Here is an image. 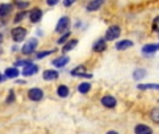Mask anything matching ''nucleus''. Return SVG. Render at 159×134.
I'll use <instances>...</instances> for the list:
<instances>
[{"label":"nucleus","instance_id":"obj_10","mask_svg":"<svg viewBox=\"0 0 159 134\" xmlns=\"http://www.w3.org/2000/svg\"><path fill=\"white\" fill-rule=\"evenodd\" d=\"M102 104L105 107L114 108V107L116 105V100L113 96L107 95V96L102 97Z\"/></svg>","mask_w":159,"mask_h":134},{"label":"nucleus","instance_id":"obj_13","mask_svg":"<svg viewBox=\"0 0 159 134\" xmlns=\"http://www.w3.org/2000/svg\"><path fill=\"white\" fill-rule=\"evenodd\" d=\"M107 45L104 39H99L97 42H95V44L93 45V50L95 52H102L106 49Z\"/></svg>","mask_w":159,"mask_h":134},{"label":"nucleus","instance_id":"obj_29","mask_svg":"<svg viewBox=\"0 0 159 134\" xmlns=\"http://www.w3.org/2000/svg\"><path fill=\"white\" fill-rule=\"evenodd\" d=\"M15 4L19 8H25L29 6V2H26V1H16Z\"/></svg>","mask_w":159,"mask_h":134},{"label":"nucleus","instance_id":"obj_21","mask_svg":"<svg viewBox=\"0 0 159 134\" xmlns=\"http://www.w3.org/2000/svg\"><path fill=\"white\" fill-rule=\"evenodd\" d=\"M5 75L8 78H14L19 76V70L17 68H7L5 71Z\"/></svg>","mask_w":159,"mask_h":134},{"label":"nucleus","instance_id":"obj_6","mask_svg":"<svg viewBox=\"0 0 159 134\" xmlns=\"http://www.w3.org/2000/svg\"><path fill=\"white\" fill-rule=\"evenodd\" d=\"M28 97H29V99H31L32 101H34V102L40 101L43 98V91L37 88L31 89L28 91Z\"/></svg>","mask_w":159,"mask_h":134},{"label":"nucleus","instance_id":"obj_17","mask_svg":"<svg viewBox=\"0 0 159 134\" xmlns=\"http://www.w3.org/2000/svg\"><path fill=\"white\" fill-rule=\"evenodd\" d=\"M77 43H78V40H77V39H72V40L68 41V42L63 46V48L61 49V52H62V53H66V52L72 50L73 49H75V48L76 47Z\"/></svg>","mask_w":159,"mask_h":134},{"label":"nucleus","instance_id":"obj_33","mask_svg":"<svg viewBox=\"0 0 159 134\" xmlns=\"http://www.w3.org/2000/svg\"><path fill=\"white\" fill-rule=\"evenodd\" d=\"M59 1L60 0H47V4L48 5V6H55V5H57L58 3H59Z\"/></svg>","mask_w":159,"mask_h":134},{"label":"nucleus","instance_id":"obj_30","mask_svg":"<svg viewBox=\"0 0 159 134\" xmlns=\"http://www.w3.org/2000/svg\"><path fill=\"white\" fill-rule=\"evenodd\" d=\"M70 35H71V33H70V32L65 33V34H64V35H62V36L58 40V41H57V43H58V44H62V43H64Z\"/></svg>","mask_w":159,"mask_h":134},{"label":"nucleus","instance_id":"obj_2","mask_svg":"<svg viewBox=\"0 0 159 134\" xmlns=\"http://www.w3.org/2000/svg\"><path fill=\"white\" fill-rule=\"evenodd\" d=\"M38 45V40L34 37L30 38L28 41H26V43L22 46L21 48V52L25 55L31 54L34 51V49H36Z\"/></svg>","mask_w":159,"mask_h":134},{"label":"nucleus","instance_id":"obj_27","mask_svg":"<svg viewBox=\"0 0 159 134\" xmlns=\"http://www.w3.org/2000/svg\"><path fill=\"white\" fill-rule=\"evenodd\" d=\"M152 30L154 32H157L159 33V16L156 17L153 21V23H152Z\"/></svg>","mask_w":159,"mask_h":134},{"label":"nucleus","instance_id":"obj_31","mask_svg":"<svg viewBox=\"0 0 159 134\" xmlns=\"http://www.w3.org/2000/svg\"><path fill=\"white\" fill-rule=\"evenodd\" d=\"M14 101H15V94H14L13 90H10L9 91V94H8V96L7 98V104H10V103H12Z\"/></svg>","mask_w":159,"mask_h":134},{"label":"nucleus","instance_id":"obj_16","mask_svg":"<svg viewBox=\"0 0 159 134\" xmlns=\"http://www.w3.org/2000/svg\"><path fill=\"white\" fill-rule=\"evenodd\" d=\"M135 133L136 134H153V130L143 124L137 125L135 128Z\"/></svg>","mask_w":159,"mask_h":134},{"label":"nucleus","instance_id":"obj_20","mask_svg":"<svg viewBox=\"0 0 159 134\" xmlns=\"http://www.w3.org/2000/svg\"><path fill=\"white\" fill-rule=\"evenodd\" d=\"M139 90H159V84H139L137 86Z\"/></svg>","mask_w":159,"mask_h":134},{"label":"nucleus","instance_id":"obj_15","mask_svg":"<svg viewBox=\"0 0 159 134\" xmlns=\"http://www.w3.org/2000/svg\"><path fill=\"white\" fill-rule=\"evenodd\" d=\"M12 9H13V6L11 4H7V3L1 4L0 5V17H5L10 14Z\"/></svg>","mask_w":159,"mask_h":134},{"label":"nucleus","instance_id":"obj_23","mask_svg":"<svg viewBox=\"0 0 159 134\" xmlns=\"http://www.w3.org/2000/svg\"><path fill=\"white\" fill-rule=\"evenodd\" d=\"M90 88H91L90 84H89V83L85 82V83H82V84H80V85L78 86V91H79L80 93L85 94V93H87V92H89V91Z\"/></svg>","mask_w":159,"mask_h":134},{"label":"nucleus","instance_id":"obj_26","mask_svg":"<svg viewBox=\"0 0 159 134\" xmlns=\"http://www.w3.org/2000/svg\"><path fill=\"white\" fill-rule=\"evenodd\" d=\"M32 62L29 61V60H20L16 62H14V65L15 66H22V67H25L29 64H31Z\"/></svg>","mask_w":159,"mask_h":134},{"label":"nucleus","instance_id":"obj_25","mask_svg":"<svg viewBox=\"0 0 159 134\" xmlns=\"http://www.w3.org/2000/svg\"><path fill=\"white\" fill-rule=\"evenodd\" d=\"M151 118L156 123H159V107L153 109L151 112Z\"/></svg>","mask_w":159,"mask_h":134},{"label":"nucleus","instance_id":"obj_36","mask_svg":"<svg viewBox=\"0 0 159 134\" xmlns=\"http://www.w3.org/2000/svg\"><path fill=\"white\" fill-rule=\"evenodd\" d=\"M4 23H5V22H4L3 21H1V20H0V27H1V26H3V25H4Z\"/></svg>","mask_w":159,"mask_h":134},{"label":"nucleus","instance_id":"obj_9","mask_svg":"<svg viewBox=\"0 0 159 134\" xmlns=\"http://www.w3.org/2000/svg\"><path fill=\"white\" fill-rule=\"evenodd\" d=\"M38 72V66L31 63L27 66H25L23 69H22V75L24 76H33L34 74H36Z\"/></svg>","mask_w":159,"mask_h":134},{"label":"nucleus","instance_id":"obj_19","mask_svg":"<svg viewBox=\"0 0 159 134\" xmlns=\"http://www.w3.org/2000/svg\"><path fill=\"white\" fill-rule=\"evenodd\" d=\"M145 76H146V71L143 68H139V69L135 70L133 73V78L137 81L142 80Z\"/></svg>","mask_w":159,"mask_h":134},{"label":"nucleus","instance_id":"obj_32","mask_svg":"<svg viewBox=\"0 0 159 134\" xmlns=\"http://www.w3.org/2000/svg\"><path fill=\"white\" fill-rule=\"evenodd\" d=\"M76 0H63V5H64V7H71L75 2Z\"/></svg>","mask_w":159,"mask_h":134},{"label":"nucleus","instance_id":"obj_14","mask_svg":"<svg viewBox=\"0 0 159 134\" xmlns=\"http://www.w3.org/2000/svg\"><path fill=\"white\" fill-rule=\"evenodd\" d=\"M68 62H69V57H67V56H61L60 58L55 59L52 62V64L54 66L58 67V68H61V67L65 66Z\"/></svg>","mask_w":159,"mask_h":134},{"label":"nucleus","instance_id":"obj_8","mask_svg":"<svg viewBox=\"0 0 159 134\" xmlns=\"http://www.w3.org/2000/svg\"><path fill=\"white\" fill-rule=\"evenodd\" d=\"M105 0H90L87 5V9L89 11H96L102 6Z\"/></svg>","mask_w":159,"mask_h":134},{"label":"nucleus","instance_id":"obj_4","mask_svg":"<svg viewBox=\"0 0 159 134\" xmlns=\"http://www.w3.org/2000/svg\"><path fill=\"white\" fill-rule=\"evenodd\" d=\"M27 35V30L23 27H16L11 30V36L15 42H21Z\"/></svg>","mask_w":159,"mask_h":134},{"label":"nucleus","instance_id":"obj_18","mask_svg":"<svg viewBox=\"0 0 159 134\" xmlns=\"http://www.w3.org/2000/svg\"><path fill=\"white\" fill-rule=\"evenodd\" d=\"M159 47L158 44H147L143 47V52L146 54H151L158 50Z\"/></svg>","mask_w":159,"mask_h":134},{"label":"nucleus","instance_id":"obj_7","mask_svg":"<svg viewBox=\"0 0 159 134\" xmlns=\"http://www.w3.org/2000/svg\"><path fill=\"white\" fill-rule=\"evenodd\" d=\"M42 15H43V12L40 8H37V7H34L33 8L31 11H30V15H29V18H30V21L34 23L39 21L42 18Z\"/></svg>","mask_w":159,"mask_h":134},{"label":"nucleus","instance_id":"obj_34","mask_svg":"<svg viewBox=\"0 0 159 134\" xmlns=\"http://www.w3.org/2000/svg\"><path fill=\"white\" fill-rule=\"evenodd\" d=\"M106 134H118L117 132H114V131H111V132H108Z\"/></svg>","mask_w":159,"mask_h":134},{"label":"nucleus","instance_id":"obj_12","mask_svg":"<svg viewBox=\"0 0 159 134\" xmlns=\"http://www.w3.org/2000/svg\"><path fill=\"white\" fill-rule=\"evenodd\" d=\"M133 46V42L130 41V40H128V39H125V40H121L119 42H117L116 44V49L117 50H125L130 47Z\"/></svg>","mask_w":159,"mask_h":134},{"label":"nucleus","instance_id":"obj_1","mask_svg":"<svg viewBox=\"0 0 159 134\" xmlns=\"http://www.w3.org/2000/svg\"><path fill=\"white\" fill-rule=\"evenodd\" d=\"M70 25H71L70 18L67 17V16H63L59 20V21H58V23L56 25L55 31H56V33L63 34V33H65V32H67L69 30Z\"/></svg>","mask_w":159,"mask_h":134},{"label":"nucleus","instance_id":"obj_22","mask_svg":"<svg viewBox=\"0 0 159 134\" xmlns=\"http://www.w3.org/2000/svg\"><path fill=\"white\" fill-rule=\"evenodd\" d=\"M57 93H58V95H59L60 97L65 98V97H67L68 94H69V89H68L66 86L61 85V86H60V87L58 88Z\"/></svg>","mask_w":159,"mask_h":134},{"label":"nucleus","instance_id":"obj_35","mask_svg":"<svg viewBox=\"0 0 159 134\" xmlns=\"http://www.w3.org/2000/svg\"><path fill=\"white\" fill-rule=\"evenodd\" d=\"M2 41H3V35H2V34H0V44L2 43Z\"/></svg>","mask_w":159,"mask_h":134},{"label":"nucleus","instance_id":"obj_28","mask_svg":"<svg viewBox=\"0 0 159 134\" xmlns=\"http://www.w3.org/2000/svg\"><path fill=\"white\" fill-rule=\"evenodd\" d=\"M55 50H56V49H54V50H47V51H40V52L37 53L36 58H37V59H42V58H44V57H46V56L50 55V54L53 53Z\"/></svg>","mask_w":159,"mask_h":134},{"label":"nucleus","instance_id":"obj_5","mask_svg":"<svg viewBox=\"0 0 159 134\" xmlns=\"http://www.w3.org/2000/svg\"><path fill=\"white\" fill-rule=\"evenodd\" d=\"M71 75L74 76H80V77H86V78L92 77V75H88L86 73V67L84 65H79L75 67L74 70H72Z\"/></svg>","mask_w":159,"mask_h":134},{"label":"nucleus","instance_id":"obj_37","mask_svg":"<svg viewBox=\"0 0 159 134\" xmlns=\"http://www.w3.org/2000/svg\"><path fill=\"white\" fill-rule=\"evenodd\" d=\"M1 80H2V75L0 74V81H1Z\"/></svg>","mask_w":159,"mask_h":134},{"label":"nucleus","instance_id":"obj_3","mask_svg":"<svg viewBox=\"0 0 159 134\" xmlns=\"http://www.w3.org/2000/svg\"><path fill=\"white\" fill-rule=\"evenodd\" d=\"M120 34H121L120 27L117 25H112L107 29V31L105 33V39L108 41H113V40L118 38L120 36Z\"/></svg>","mask_w":159,"mask_h":134},{"label":"nucleus","instance_id":"obj_11","mask_svg":"<svg viewBox=\"0 0 159 134\" xmlns=\"http://www.w3.org/2000/svg\"><path fill=\"white\" fill-rule=\"evenodd\" d=\"M58 77H59V73L55 70H46L43 73V78L48 81L55 80Z\"/></svg>","mask_w":159,"mask_h":134},{"label":"nucleus","instance_id":"obj_24","mask_svg":"<svg viewBox=\"0 0 159 134\" xmlns=\"http://www.w3.org/2000/svg\"><path fill=\"white\" fill-rule=\"evenodd\" d=\"M26 14H27V11H21V12L17 13V15H15V18H14V22L15 23H18L20 21H22L25 18Z\"/></svg>","mask_w":159,"mask_h":134}]
</instances>
